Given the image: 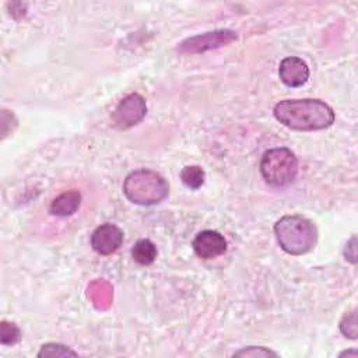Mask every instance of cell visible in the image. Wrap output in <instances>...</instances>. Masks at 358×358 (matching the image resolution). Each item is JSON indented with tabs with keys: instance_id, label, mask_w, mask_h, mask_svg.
<instances>
[{
	"instance_id": "8",
	"label": "cell",
	"mask_w": 358,
	"mask_h": 358,
	"mask_svg": "<svg viewBox=\"0 0 358 358\" xmlns=\"http://www.w3.org/2000/svg\"><path fill=\"white\" fill-rule=\"evenodd\" d=\"M193 250L201 259H214L227 250V241L220 232L204 229L193 239Z\"/></svg>"
},
{
	"instance_id": "11",
	"label": "cell",
	"mask_w": 358,
	"mask_h": 358,
	"mask_svg": "<svg viewBox=\"0 0 358 358\" xmlns=\"http://www.w3.org/2000/svg\"><path fill=\"white\" fill-rule=\"evenodd\" d=\"M131 257L136 263L148 266L157 257V246L150 239H138L131 248Z\"/></svg>"
},
{
	"instance_id": "16",
	"label": "cell",
	"mask_w": 358,
	"mask_h": 358,
	"mask_svg": "<svg viewBox=\"0 0 358 358\" xmlns=\"http://www.w3.org/2000/svg\"><path fill=\"white\" fill-rule=\"evenodd\" d=\"M235 357H277V354L271 350H267L264 347H248L243 350H239L234 354Z\"/></svg>"
},
{
	"instance_id": "14",
	"label": "cell",
	"mask_w": 358,
	"mask_h": 358,
	"mask_svg": "<svg viewBox=\"0 0 358 358\" xmlns=\"http://www.w3.org/2000/svg\"><path fill=\"white\" fill-rule=\"evenodd\" d=\"M38 357H77V352L67 345L59 343H48L42 345Z\"/></svg>"
},
{
	"instance_id": "9",
	"label": "cell",
	"mask_w": 358,
	"mask_h": 358,
	"mask_svg": "<svg viewBox=\"0 0 358 358\" xmlns=\"http://www.w3.org/2000/svg\"><path fill=\"white\" fill-rule=\"evenodd\" d=\"M278 76L281 81L288 87H301L309 78V69L308 64L299 57H285L280 63Z\"/></svg>"
},
{
	"instance_id": "6",
	"label": "cell",
	"mask_w": 358,
	"mask_h": 358,
	"mask_svg": "<svg viewBox=\"0 0 358 358\" xmlns=\"http://www.w3.org/2000/svg\"><path fill=\"white\" fill-rule=\"evenodd\" d=\"M236 39V34L229 29H221L214 32H207L203 35H197L193 38L186 39L180 43V50L189 52V53H197L210 50L214 48H220L222 45H227Z\"/></svg>"
},
{
	"instance_id": "2",
	"label": "cell",
	"mask_w": 358,
	"mask_h": 358,
	"mask_svg": "<svg viewBox=\"0 0 358 358\" xmlns=\"http://www.w3.org/2000/svg\"><path fill=\"white\" fill-rule=\"evenodd\" d=\"M278 245L289 255H305L313 249L317 241L316 225L298 214L284 215L274 225Z\"/></svg>"
},
{
	"instance_id": "3",
	"label": "cell",
	"mask_w": 358,
	"mask_h": 358,
	"mask_svg": "<svg viewBox=\"0 0 358 358\" xmlns=\"http://www.w3.org/2000/svg\"><path fill=\"white\" fill-rule=\"evenodd\" d=\"M123 193L134 204L152 206L168 196L169 185L159 173L151 169H137L126 176Z\"/></svg>"
},
{
	"instance_id": "7",
	"label": "cell",
	"mask_w": 358,
	"mask_h": 358,
	"mask_svg": "<svg viewBox=\"0 0 358 358\" xmlns=\"http://www.w3.org/2000/svg\"><path fill=\"white\" fill-rule=\"evenodd\" d=\"M123 242V232L113 224L99 225L91 235L92 249L103 256L115 253Z\"/></svg>"
},
{
	"instance_id": "15",
	"label": "cell",
	"mask_w": 358,
	"mask_h": 358,
	"mask_svg": "<svg viewBox=\"0 0 358 358\" xmlns=\"http://www.w3.org/2000/svg\"><path fill=\"white\" fill-rule=\"evenodd\" d=\"M340 330L345 337L357 338V313L355 309L345 313L340 322Z\"/></svg>"
},
{
	"instance_id": "12",
	"label": "cell",
	"mask_w": 358,
	"mask_h": 358,
	"mask_svg": "<svg viewBox=\"0 0 358 358\" xmlns=\"http://www.w3.org/2000/svg\"><path fill=\"white\" fill-rule=\"evenodd\" d=\"M204 171L199 165L185 166L180 172L182 182L190 189H199L204 183Z\"/></svg>"
},
{
	"instance_id": "10",
	"label": "cell",
	"mask_w": 358,
	"mask_h": 358,
	"mask_svg": "<svg viewBox=\"0 0 358 358\" xmlns=\"http://www.w3.org/2000/svg\"><path fill=\"white\" fill-rule=\"evenodd\" d=\"M81 204V194L78 190H69L53 199L49 211L53 215L67 217L74 214Z\"/></svg>"
},
{
	"instance_id": "1",
	"label": "cell",
	"mask_w": 358,
	"mask_h": 358,
	"mask_svg": "<svg viewBox=\"0 0 358 358\" xmlns=\"http://www.w3.org/2000/svg\"><path fill=\"white\" fill-rule=\"evenodd\" d=\"M274 117L292 130L310 131L331 126L334 112L319 99H285L274 106Z\"/></svg>"
},
{
	"instance_id": "5",
	"label": "cell",
	"mask_w": 358,
	"mask_h": 358,
	"mask_svg": "<svg viewBox=\"0 0 358 358\" xmlns=\"http://www.w3.org/2000/svg\"><path fill=\"white\" fill-rule=\"evenodd\" d=\"M147 113V105L140 94H129L124 96L110 115L112 126L126 130L140 123Z\"/></svg>"
},
{
	"instance_id": "4",
	"label": "cell",
	"mask_w": 358,
	"mask_h": 358,
	"mask_svg": "<svg viewBox=\"0 0 358 358\" xmlns=\"http://www.w3.org/2000/svg\"><path fill=\"white\" fill-rule=\"evenodd\" d=\"M260 172L268 185L287 186L294 182L298 173V159L288 148H271L263 154Z\"/></svg>"
},
{
	"instance_id": "18",
	"label": "cell",
	"mask_w": 358,
	"mask_h": 358,
	"mask_svg": "<svg viewBox=\"0 0 358 358\" xmlns=\"http://www.w3.org/2000/svg\"><path fill=\"white\" fill-rule=\"evenodd\" d=\"M340 355H341V357H343V355H352V357H357V351H344V352H341Z\"/></svg>"
},
{
	"instance_id": "17",
	"label": "cell",
	"mask_w": 358,
	"mask_h": 358,
	"mask_svg": "<svg viewBox=\"0 0 358 358\" xmlns=\"http://www.w3.org/2000/svg\"><path fill=\"white\" fill-rule=\"evenodd\" d=\"M344 255H345V259L350 260L351 263H355L357 262V252H355V236H352L350 239V242H347L345 245V250H344Z\"/></svg>"
},
{
	"instance_id": "13",
	"label": "cell",
	"mask_w": 358,
	"mask_h": 358,
	"mask_svg": "<svg viewBox=\"0 0 358 358\" xmlns=\"http://www.w3.org/2000/svg\"><path fill=\"white\" fill-rule=\"evenodd\" d=\"M21 340V330L15 323L1 320L0 323V343L3 345H14Z\"/></svg>"
}]
</instances>
